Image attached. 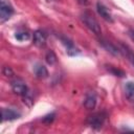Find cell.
<instances>
[{
  "label": "cell",
  "mask_w": 134,
  "mask_h": 134,
  "mask_svg": "<svg viewBox=\"0 0 134 134\" xmlns=\"http://www.w3.org/2000/svg\"><path fill=\"white\" fill-rule=\"evenodd\" d=\"M81 5H88L89 4V0H76Z\"/></svg>",
  "instance_id": "20"
},
{
  "label": "cell",
  "mask_w": 134,
  "mask_h": 134,
  "mask_svg": "<svg viewBox=\"0 0 134 134\" xmlns=\"http://www.w3.org/2000/svg\"><path fill=\"white\" fill-rule=\"evenodd\" d=\"M120 51L124 53V55L130 61V63L134 66V53L125 45H120Z\"/></svg>",
  "instance_id": "12"
},
{
  "label": "cell",
  "mask_w": 134,
  "mask_h": 134,
  "mask_svg": "<svg viewBox=\"0 0 134 134\" xmlns=\"http://www.w3.org/2000/svg\"><path fill=\"white\" fill-rule=\"evenodd\" d=\"M108 70H110V72H111L112 74H114L115 76L122 77V76H125V75H126V73H125V71H124V70L118 69V68H116V67H112V66H110V68H108Z\"/></svg>",
  "instance_id": "14"
},
{
  "label": "cell",
  "mask_w": 134,
  "mask_h": 134,
  "mask_svg": "<svg viewBox=\"0 0 134 134\" xmlns=\"http://www.w3.org/2000/svg\"><path fill=\"white\" fill-rule=\"evenodd\" d=\"M35 73H36L37 77H39V79H46L49 75L47 68L43 65H40V64L35 67Z\"/></svg>",
  "instance_id": "11"
},
{
  "label": "cell",
  "mask_w": 134,
  "mask_h": 134,
  "mask_svg": "<svg viewBox=\"0 0 134 134\" xmlns=\"http://www.w3.org/2000/svg\"><path fill=\"white\" fill-rule=\"evenodd\" d=\"M45 61L49 65H53L57 62V55L52 50H48L45 54Z\"/></svg>",
  "instance_id": "13"
},
{
  "label": "cell",
  "mask_w": 134,
  "mask_h": 134,
  "mask_svg": "<svg viewBox=\"0 0 134 134\" xmlns=\"http://www.w3.org/2000/svg\"><path fill=\"white\" fill-rule=\"evenodd\" d=\"M12 89L13 92L18 94V95H25L28 92V88L26 86V84L21 81V80H15L12 82Z\"/></svg>",
  "instance_id": "4"
},
{
  "label": "cell",
  "mask_w": 134,
  "mask_h": 134,
  "mask_svg": "<svg viewBox=\"0 0 134 134\" xmlns=\"http://www.w3.org/2000/svg\"><path fill=\"white\" fill-rule=\"evenodd\" d=\"M15 38L18 41H25L29 38V34L27 31H19V32H16Z\"/></svg>",
  "instance_id": "15"
},
{
  "label": "cell",
  "mask_w": 134,
  "mask_h": 134,
  "mask_svg": "<svg viewBox=\"0 0 134 134\" xmlns=\"http://www.w3.org/2000/svg\"><path fill=\"white\" fill-rule=\"evenodd\" d=\"M128 35H129V37L131 38V40L134 42V29H130V30L128 31Z\"/></svg>",
  "instance_id": "19"
},
{
  "label": "cell",
  "mask_w": 134,
  "mask_h": 134,
  "mask_svg": "<svg viewBox=\"0 0 134 134\" xmlns=\"http://www.w3.org/2000/svg\"><path fill=\"white\" fill-rule=\"evenodd\" d=\"M105 118H106V114L104 112H96V113H93V114L88 116L87 122L91 128L98 130L104 125Z\"/></svg>",
  "instance_id": "2"
},
{
  "label": "cell",
  "mask_w": 134,
  "mask_h": 134,
  "mask_svg": "<svg viewBox=\"0 0 134 134\" xmlns=\"http://www.w3.org/2000/svg\"><path fill=\"white\" fill-rule=\"evenodd\" d=\"M96 9H97V13L99 14V16H100L104 20H106V21H108V22H113V18H112L111 13L109 12V9H108L104 4H102L100 2H97V4H96Z\"/></svg>",
  "instance_id": "7"
},
{
  "label": "cell",
  "mask_w": 134,
  "mask_h": 134,
  "mask_svg": "<svg viewBox=\"0 0 134 134\" xmlns=\"http://www.w3.org/2000/svg\"><path fill=\"white\" fill-rule=\"evenodd\" d=\"M99 44H100L108 52H110L111 54H113V55H118V54H119V50H118L117 47H115L111 42H109V41H107V40H105V39H99Z\"/></svg>",
  "instance_id": "8"
},
{
  "label": "cell",
  "mask_w": 134,
  "mask_h": 134,
  "mask_svg": "<svg viewBox=\"0 0 134 134\" xmlns=\"http://www.w3.org/2000/svg\"><path fill=\"white\" fill-rule=\"evenodd\" d=\"M46 40H47V37H46V34L43 31V30H36L34 32V37H32V42L36 46L38 47H44L45 44H46Z\"/></svg>",
  "instance_id": "6"
},
{
  "label": "cell",
  "mask_w": 134,
  "mask_h": 134,
  "mask_svg": "<svg viewBox=\"0 0 134 134\" xmlns=\"http://www.w3.org/2000/svg\"><path fill=\"white\" fill-rule=\"evenodd\" d=\"M23 102H24V104H26L28 107H30L31 105H32V103H34V100H32V98H31V96L28 94V92L25 94V95H23Z\"/></svg>",
  "instance_id": "17"
},
{
  "label": "cell",
  "mask_w": 134,
  "mask_h": 134,
  "mask_svg": "<svg viewBox=\"0 0 134 134\" xmlns=\"http://www.w3.org/2000/svg\"><path fill=\"white\" fill-rule=\"evenodd\" d=\"M21 116V113L14 110V109H7V108H3L1 110V120L5 121V120H14L17 119Z\"/></svg>",
  "instance_id": "5"
},
{
  "label": "cell",
  "mask_w": 134,
  "mask_h": 134,
  "mask_svg": "<svg viewBox=\"0 0 134 134\" xmlns=\"http://www.w3.org/2000/svg\"><path fill=\"white\" fill-rule=\"evenodd\" d=\"M13 14H14V8L9 4V2L7 0H1V2H0V21H1V23L8 20Z\"/></svg>",
  "instance_id": "3"
},
{
  "label": "cell",
  "mask_w": 134,
  "mask_h": 134,
  "mask_svg": "<svg viewBox=\"0 0 134 134\" xmlns=\"http://www.w3.org/2000/svg\"><path fill=\"white\" fill-rule=\"evenodd\" d=\"M81 20L86 25V27L89 28L93 34H95L97 36H99L102 34V28H100L99 23L94 18V16L92 14H90L89 12H85L84 14H82L81 15Z\"/></svg>",
  "instance_id": "1"
},
{
  "label": "cell",
  "mask_w": 134,
  "mask_h": 134,
  "mask_svg": "<svg viewBox=\"0 0 134 134\" xmlns=\"http://www.w3.org/2000/svg\"><path fill=\"white\" fill-rule=\"evenodd\" d=\"M95 105H96V96L94 93H88L86 95V98L84 100V106L86 109L88 110H92L95 108Z\"/></svg>",
  "instance_id": "9"
},
{
  "label": "cell",
  "mask_w": 134,
  "mask_h": 134,
  "mask_svg": "<svg viewBox=\"0 0 134 134\" xmlns=\"http://www.w3.org/2000/svg\"><path fill=\"white\" fill-rule=\"evenodd\" d=\"M54 116H55V114H54V113H49V114H47V115H45V116L43 117L42 121H43L44 124H47V125H49V124H51V122L53 121V119H54Z\"/></svg>",
  "instance_id": "16"
},
{
  "label": "cell",
  "mask_w": 134,
  "mask_h": 134,
  "mask_svg": "<svg viewBox=\"0 0 134 134\" xmlns=\"http://www.w3.org/2000/svg\"><path fill=\"white\" fill-rule=\"evenodd\" d=\"M2 72H3V74H4L5 76H13V75H14V72H13L12 68L8 67V66H5V67L3 68V70H2Z\"/></svg>",
  "instance_id": "18"
},
{
  "label": "cell",
  "mask_w": 134,
  "mask_h": 134,
  "mask_svg": "<svg viewBox=\"0 0 134 134\" xmlns=\"http://www.w3.org/2000/svg\"><path fill=\"white\" fill-rule=\"evenodd\" d=\"M125 93L130 102H134V82H127L125 85Z\"/></svg>",
  "instance_id": "10"
}]
</instances>
